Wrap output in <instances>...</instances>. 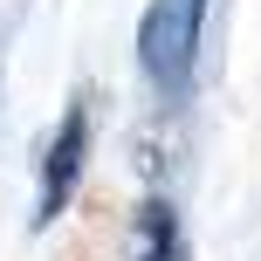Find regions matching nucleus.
<instances>
[{
	"label": "nucleus",
	"mask_w": 261,
	"mask_h": 261,
	"mask_svg": "<svg viewBox=\"0 0 261 261\" xmlns=\"http://www.w3.org/2000/svg\"><path fill=\"white\" fill-rule=\"evenodd\" d=\"M213 0H151L138 14V69L158 90V103H186L199 83V41H206Z\"/></svg>",
	"instance_id": "f257e3e1"
},
{
	"label": "nucleus",
	"mask_w": 261,
	"mask_h": 261,
	"mask_svg": "<svg viewBox=\"0 0 261 261\" xmlns=\"http://www.w3.org/2000/svg\"><path fill=\"white\" fill-rule=\"evenodd\" d=\"M90 144H96V124H90V96H69L62 124H55L48 151H41V186H35V234L55 227L76 199L83 172H90Z\"/></svg>",
	"instance_id": "f03ea898"
},
{
	"label": "nucleus",
	"mask_w": 261,
	"mask_h": 261,
	"mask_svg": "<svg viewBox=\"0 0 261 261\" xmlns=\"http://www.w3.org/2000/svg\"><path fill=\"white\" fill-rule=\"evenodd\" d=\"M138 261H186V227L172 199H144L138 206Z\"/></svg>",
	"instance_id": "7ed1b4c3"
}]
</instances>
